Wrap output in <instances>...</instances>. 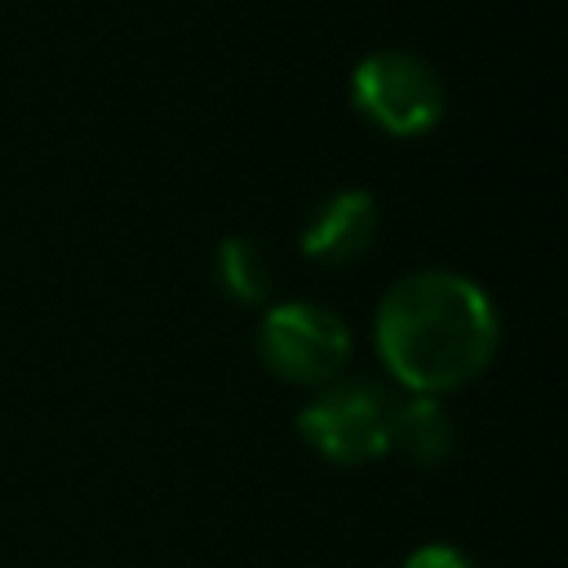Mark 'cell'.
Wrapping results in <instances>:
<instances>
[{
  "mask_svg": "<svg viewBox=\"0 0 568 568\" xmlns=\"http://www.w3.org/2000/svg\"><path fill=\"white\" fill-rule=\"evenodd\" d=\"M377 226H382V209L368 191L359 186L328 191L302 226V253L324 266H351L377 244Z\"/></svg>",
  "mask_w": 568,
  "mask_h": 568,
  "instance_id": "obj_5",
  "label": "cell"
},
{
  "mask_svg": "<svg viewBox=\"0 0 568 568\" xmlns=\"http://www.w3.org/2000/svg\"><path fill=\"white\" fill-rule=\"evenodd\" d=\"M457 444L453 413L430 395H408L390 408V439L386 453H399L417 466H439Z\"/></svg>",
  "mask_w": 568,
  "mask_h": 568,
  "instance_id": "obj_6",
  "label": "cell"
},
{
  "mask_svg": "<svg viewBox=\"0 0 568 568\" xmlns=\"http://www.w3.org/2000/svg\"><path fill=\"white\" fill-rule=\"evenodd\" d=\"M213 271H217V284L231 302L240 306H262L271 302V288H275V271H271V257L257 240L248 235H226L213 253Z\"/></svg>",
  "mask_w": 568,
  "mask_h": 568,
  "instance_id": "obj_7",
  "label": "cell"
},
{
  "mask_svg": "<svg viewBox=\"0 0 568 568\" xmlns=\"http://www.w3.org/2000/svg\"><path fill=\"white\" fill-rule=\"evenodd\" d=\"M399 568H479L466 550H457V546H448V541H426V546H417Z\"/></svg>",
  "mask_w": 568,
  "mask_h": 568,
  "instance_id": "obj_8",
  "label": "cell"
},
{
  "mask_svg": "<svg viewBox=\"0 0 568 568\" xmlns=\"http://www.w3.org/2000/svg\"><path fill=\"white\" fill-rule=\"evenodd\" d=\"M351 328L337 311L320 302H280L257 324V355L262 364L293 386H328L351 364Z\"/></svg>",
  "mask_w": 568,
  "mask_h": 568,
  "instance_id": "obj_3",
  "label": "cell"
},
{
  "mask_svg": "<svg viewBox=\"0 0 568 568\" xmlns=\"http://www.w3.org/2000/svg\"><path fill=\"white\" fill-rule=\"evenodd\" d=\"M395 399L373 382H328L297 413V435L333 466H368L386 457Z\"/></svg>",
  "mask_w": 568,
  "mask_h": 568,
  "instance_id": "obj_4",
  "label": "cell"
},
{
  "mask_svg": "<svg viewBox=\"0 0 568 568\" xmlns=\"http://www.w3.org/2000/svg\"><path fill=\"white\" fill-rule=\"evenodd\" d=\"M386 373L413 395H448L470 386L501 346L493 297L457 271L399 275L373 320Z\"/></svg>",
  "mask_w": 568,
  "mask_h": 568,
  "instance_id": "obj_1",
  "label": "cell"
},
{
  "mask_svg": "<svg viewBox=\"0 0 568 568\" xmlns=\"http://www.w3.org/2000/svg\"><path fill=\"white\" fill-rule=\"evenodd\" d=\"M351 102L386 138H422L448 111L439 71L413 49H373L351 75Z\"/></svg>",
  "mask_w": 568,
  "mask_h": 568,
  "instance_id": "obj_2",
  "label": "cell"
}]
</instances>
